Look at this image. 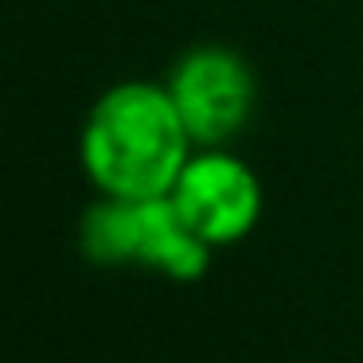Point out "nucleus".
<instances>
[{"mask_svg": "<svg viewBox=\"0 0 363 363\" xmlns=\"http://www.w3.org/2000/svg\"><path fill=\"white\" fill-rule=\"evenodd\" d=\"M168 199L211 250L235 246L262 223V180L230 145L191 149Z\"/></svg>", "mask_w": 363, "mask_h": 363, "instance_id": "nucleus-4", "label": "nucleus"}, {"mask_svg": "<svg viewBox=\"0 0 363 363\" xmlns=\"http://www.w3.org/2000/svg\"><path fill=\"white\" fill-rule=\"evenodd\" d=\"M164 90L196 149L230 145L258 110V79L227 43H196L164 74Z\"/></svg>", "mask_w": 363, "mask_h": 363, "instance_id": "nucleus-3", "label": "nucleus"}, {"mask_svg": "<svg viewBox=\"0 0 363 363\" xmlns=\"http://www.w3.org/2000/svg\"><path fill=\"white\" fill-rule=\"evenodd\" d=\"M79 250L94 266H141L168 281H199L215 254L168 196H98L79 219Z\"/></svg>", "mask_w": 363, "mask_h": 363, "instance_id": "nucleus-2", "label": "nucleus"}, {"mask_svg": "<svg viewBox=\"0 0 363 363\" xmlns=\"http://www.w3.org/2000/svg\"><path fill=\"white\" fill-rule=\"evenodd\" d=\"M191 137L164 82L125 79L94 98L79 133V164L98 196H168L191 157Z\"/></svg>", "mask_w": 363, "mask_h": 363, "instance_id": "nucleus-1", "label": "nucleus"}]
</instances>
